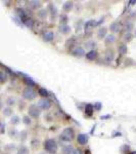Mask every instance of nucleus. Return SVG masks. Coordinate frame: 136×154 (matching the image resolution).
Here are the masks:
<instances>
[{
    "mask_svg": "<svg viewBox=\"0 0 136 154\" xmlns=\"http://www.w3.org/2000/svg\"><path fill=\"white\" fill-rule=\"evenodd\" d=\"M44 149L50 154H55L57 151V144L53 139H48L44 142Z\"/></svg>",
    "mask_w": 136,
    "mask_h": 154,
    "instance_id": "nucleus-1",
    "label": "nucleus"
},
{
    "mask_svg": "<svg viewBox=\"0 0 136 154\" xmlns=\"http://www.w3.org/2000/svg\"><path fill=\"white\" fill-rule=\"evenodd\" d=\"M74 138H75V132H74L73 128H71V127L65 128L61 134V139L65 142H71Z\"/></svg>",
    "mask_w": 136,
    "mask_h": 154,
    "instance_id": "nucleus-2",
    "label": "nucleus"
},
{
    "mask_svg": "<svg viewBox=\"0 0 136 154\" xmlns=\"http://www.w3.org/2000/svg\"><path fill=\"white\" fill-rule=\"evenodd\" d=\"M23 97L27 100H34L35 98L37 97V93L33 89V87H26L23 91Z\"/></svg>",
    "mask_w": 136,
    "mask_h": 154,
    "instance_id": "nucleus-3",
    "label": "nucleus"
},
{
    "mask_svg": "<svg viewBox=\"0 0 136 154\" xmlns=\"http://www.w3.org/2000/svg\"><path fill=\"white\" fill-rule=\"evenodd\" d=\"M38 106L43 110H48L49 108L51 107V101L47 98H43L38 101Z\"/></svg>",
    "mask_w": 136,
    "mask_h": 154,
    "instance_id": "nucleus-4",
    "label": "nucleus"
},
{
    "mask_svg": "<svg viewBox=\"0 0 136 154\" xmlns=\"http://www.w3.org/2000/svg\"><path fill=\"white\" fill-rule=\"evenodd\" d=\"M40 113H41V111H40V109L38 108V105H31L29 107V114L32 117H34V118L39 117V116H40Z\"/></svg>",
    "mask_w": 136,
    "mask_h": 154,
    "instance_id": "nucleus-5",
    "label": "nucleus"
},
{
    "mask_svg": "<svg viewBox=\"0 0 136 154\" xmlns=\"http://www.w3.org/2000/svg\"><path fill=\"white\" fill-rule=\"evenodd\" d=\"M73 54L75 56H77V58H82V56H85V50H84L83 47L78 46L73 50Z\"/></svg>",
    "mask_w": 136,
    "mask_h": 154,
    "instance_id": "nucleus-6",
    "label": "nucleus"
},
{
    "mask_svg": "<svg viewBox=\"0 0 136 154\" xmlns=\"http://www.w3.org/2000/svg\"><path fill=\"white\" fill-rule=\"evenodd\" d=\"M115 59V54L114 51L112 50V49H109V50H107V52H105V60L107 63H111V62H113Z\"/></svg>",
    "mask_w": 136,
    "mask_h": 154,
    "instance_id": "nucleus-7",
    "label": "nucleus"
},
{
    "mask_svg": "<svg viewBox=\"0 0 136 154\" xmlns=\"http://www.w3.org/2000/svg\"><path fill=\"white\" fill-rule=\"evenodd\" d=\"M77 140H78V142H79V144L85 145L86 143H87V141H88V136H87V134H80L77 137Z\"/></svg>",
    "mask_w": 136,
    "mask_h": 154,
    "instance_id": "nucleus-8",
    "label": "nucleus"
},
{
    "mask_svg": "<svg viewBox=\"0 0 136 154\" xmlns=\"http://www.w3.org/2000/svg\"><path fill=\"white\" fill-rule=\"evenodd\" d=\"M53 38H54L53 32L48 31V32H46V33H44V35H43V39H44V41H46V42H50V41H52V40H53Z\"/></svg>",
    "mask_w": 136,
    "mask_h": 154,
    "instance_id": "nucleus-9",
    "label": "nucleus"
},
{
    "mask_svg": "<svg viewBox=\"0 0 136 154\" xmlns=\"http://www.w3.org/2000/svg\"><path fill=\"white\" fill-rule=\"evenodd\" d=\"M74 147L72 145H67V146H63V149H61V153L63 154H72L74 152Z\"/></svg>",
    "mask_w": 136,
    "mask_h": 154,
    "instance_id": "nucleus-10",
    "label": "nucleus"
},
{
    "mask_svg": "<svg viewBox=\"0 0 136 154\" xmlns=\"http://www.w3.org/2000/svg\"><path fill=\"white\" fill-rule=\"evenodd\" d=\"M107 29L105 27L100 28V29L98 30V33H97V36H98V38H99V39H102L103 37L105 38V36H107Z\"/></svg>",
    "mask_w": 136,
    "mask_h": 154,
    "instance_id": "nucleus-11",
    "label": "nucleus"
},
{
    "mask_svg": "<svg viewBox=\"0 0 136 154\" xmlns=\"http://www.w3.org/2000/svg\"><path fill=\"white\" fill-rule=\"evenodd\" d=\"M96 56H97V52L95 50H90L86 54V58H87L88 60H90V61L95 60L96 59Z\"/></svg>",
    "mask_w": 136,
    "mask_h": 154,
    "instance_id": "nucleus-12",
    "label": "nucleus"
},
{
    "mask_svg": "<svg viewBox=\"0 0 136 154\" xmlns=\"http://www.w3.org/2000/svg\"><path fill=\"white\" fill-rule=\"evenodd\" d=\"M48 9H49V11H50V15L52 17L57 15V9H56V7L52 3H50V4L48 5Z\"/></svg>",
    "mask_w": 136,
    "mask_h": 154,
    "instance_id": "nucleus-13",
    "label": "nucleus"
},
{
    "mask_svg": "<svg viewBox=\"0 0 136 154\" xmlns=\"http://www.w3.org/2000/svg\"><path fill=\"white\" fill-rule=\"evenodd\" d=\"M105 43H107V44L114 43V42L116 41V36H115L114 34H109V35H107V36L105 37Z\"/></svg>",
    "mask_w": 136,
    "mask_h": 154,
    "instance_id": "nucleus-14",
    "label": "nucleus"
},
{
    "mask_svg": "<svg viewBox=\"0 0 136 154\" xmlns=\"http://www.w3.org/2000/svg\"><path fill=\"white\" fill-rule=\"evenodd\" d=\"M29 5L31 6L32 8H34V9H37V8H40L42 6V3L40 1H30Z\"/></svg>",
    "mask_w": 136,
    "mask_h": 154,
    "instance_id": "nucleus-15",
    "label": "nucleus"
},
{
    "mask_svg": "<svg viewBox=\"0 0 136 154\" xmlns=\"http://www.w3.org/2000/svg\"><path fill=\"white\" fill-rule=\"evenodd\" d=\"M59 31H61L63 34H68V33H70L71 28L69 27L68 25H61V27H59Z\"/></svg>",
    "mask_w": 136,
    "mask_h": 154,
    "instance_id": "nucleus-16",
    "label": "nucleus"
},
{
    "mask_svg": "<svg viewBox=\"0 0 136 154\" xmlns=\"http://www.w3.org/2000/svg\"><path fill=\"white\" fill-rule=\"evenodd\" d=\"M96 25H97V23L95 22V20H90V21H88V22L85 24V30L87 31V30H89L90 28L94 27V26H96Z\"/></svg>",
    "mask_w": 136,
    "mask_h": 154,
    "instance_id": "nucleus-17",
    "label": "nucleus"
},
{
    "mask_svg": "<svg viewBox=\"0 0 136 154\" xmlns=\"http://www.w3.org/2000/svg\"><path fill=\"white\" fill-rule=\"evenodd\" d=\"M63 10H65V11H71V10H72V8H73V2H71V1L66 2L65 4H63Z\"/></svg>",
    "mask_w": 136,
    "mask_h": 154,
    "instance_id": "nucleus-18",
    "label": "nucleus"
},
{
    "mask_svg": "<svg viewBox=\"0 0 136 154\" xmlns=\"http://www.w3.org/2000/svg\"><path fill=\"white\" fill-rule=\"evenodd\" d=\"M118 50H119V54H126L128 48H127V46L125 45V44H121V45H119V47H118Z\"/></svg>",
    "mask_w": 136,
    "mask_h": 154,
    "instance_id": "nucleus-19",
    "label": "nucleus"
},
{
    "mask_svg": "<svg viewBox=\"0 0 136 154\" xmlns=\"http://www.w3.org/2000/svg\"><path fill=\"white\" fill-rule=\"evenodd\" d=\"M109 28H111V30H112L113 32H118L120 30V26H119V23H112L111 24V26H109Z\"/></svg>",
    "mask_w": 136,
    "mask_h": 154,
    "instance_id": "nucleus-20",
    "label": "nucleus"
},
{
    "mask_svg": "<svg viewBox=\"0 0 136 154\" xmlns=\"http://www.w3.org/2000/svg\"><path fill=\"white\" fill-rule=\"evenodd\" d=\"M39 95H41V97H43V98H47V97H48V91H46V89H45V88H39Z\"/></svg>",
    "mask_w": 136,
    "mask_h": 154,
    "instance_id": "nucleus-21",
    "label": "nucleus"
},
{
    "mask_svg": "<svg viewBox=\"0 0 136 154\" xmlns=\"http://www.w3.org/2000/svg\"><path fill=\"white\" fill-rule=\"evenodd\" d=\"M86 114L87 115H92V113H93V106L92 105H90V104H88L87 106H86Z\"/></svg>",
    "mask_w": 136,
    "mask_h": 154,
    "instance_id": "nucleus-22",
    "label": "nucleus"
},
{
    "mask_svg": "<svg viewBox=\"0 0 136 154\" xmlns=\"http://www.w3.org/2000/svg\"><path fill=\"white\" fill-rule=\"evenodd\" d=\"M19 154H29V149L26 146H22L19 149Z\"/></svg>",
    "mask_w": 136,
    "mask_h": 154,
    "instance_id": "nucleus-23",
    "label": "nucleus"
},
{
    "mask_svg": "<svg viewBox=\"0 0 136 154\" xmlns=\"http://www.w3.org/2000/svg\"><path fill=\"white\" fill-rule=\"evenodd\" d=\"M124 29L126 30V31L130 32L132 29H133V23H131V22L126 23V24H125V26H124Z\"/></svg>",
    "mask_w": 136,
    "mask_h": 154,
    "instance_id": "nucleus-24",
    "label": "nucleus"
},
{
    "mask_svg": "<svg viewBox=\"0 0 136 154\" xmlns=\"http://www.w3.org/2000/svg\"><path fill=\"white\" fill-rule=\"evenodd\" d=\"M47 12H48V11H47L46 9H41L40 11L38 12V15L41 17V19H45V17H47Z\"/></svg>",
    "mask_w": 136,
    "mask_h": 154,
    "instance_id": "nucleus-25",
    "label": "nucleus"
},
{
    "mask_svg": "<svg viewBox=\"0 0 136 154\" xmlns=\"http://www.w3.org/2000/svg\"><path fill=\"white\" fill-rule=\"evenodd\" d=\"M24 79H25V82L27 83V84L30 86V87H32L33 85H35V82H34L33 80H32L31 78H29V77H25Z\"/></svg>",
    "mask_w": 136,
    "mask_h": 154,
    "instance_id": "nucleus-26",
    "label": "nucleus"
},
{
    "mask_svg": "<svg viewBox=\"0 0 136 154\" xmlns=\"http://www.w3.org/2000/svg\"><path fill=\"white\" fill-rule=\"evenodd\" d=\"M132 38H133V35H132L130 32H127L126 34L124 35V39L126 40V41H131Z\"/></svg>",
    "mask_w": 136,
    "mask_h": 154,
    "instance_id": "nucleus-27",
    "label": "nucleus"
},
{
    "mask_svg": "<svg viewBox=\"0 0 136 154\" xmlns=\"http://www.w3.org/2000/svg\"><path fill=\"white\" fill-rule=\"evenodd\" d=\"M68 17H67V15H61V23L63 25H67V22H68Z\"/></svg>",
    "mask_w": 136,
    "mask_h": 154,
    "instance_id": "nucleus-28",
    "label": "nucleus"
},
{
    "mask_svg": "<svg viewBox=\"0 0 136 154\" xmlns=\"http://www.w3.org/2000/svg\"><path fill=\"white\" fill-rule=\"evenodd\" d=\"M6 78H7V77H6V75H5L2 71H0V82H1V83L5 82V81H6Z\"/></svg>",
    "mask_w": 136,
    "mask_h": 154,
    "instance_id": "nucleus-29",
    "label": "nucleus"
},
{
    "mask_svg": "<svg viewBox=\"0 0 136 154\" xmlns=\"http://www.w3.org/2000/svg\"><path fill=\"white\" fill-rule=\"evenodd\" d=\"M23 121L25 122V124H27V125L31 124V119H30L29 116H25L24 119H23Z\"/></svg>",
    "mask_w": 136,
    "mask_h": 154,
    "instance_id": "nucleus-30",
    "label": "nucleus"
},
{
    "mask_svg": "<svg viewBox=\"0 0 136 154\" xmlns=\"http://www.w3.org/2000/svg\"><path fill=\"white\" fill-rule=\"evenodd\" d=\"M86 46H87V47L95 46V42H93V41H88V42H86Z\"/></svg>",
    "mask_w": 136,
    "mask_h": 154,
    "instance_id": "nucleus-31",
    "label": "nucleus"
},
{
    "mask_svg": "<svg viewBox=\"0 0 136 154\" xmlns=\"http://www.w3.org/2000/svg\"><path fill=\"white\" fill-rule=\"evenodd\" d=\"M19 117L17 116H15V117L11 119V123H13V124H17V123H19Z\"/></svg>",
    "mask_w": 136,
    "mask_h": 154,
    "instance_id": "nucleus-32",
    "label": "nucleus"
},
{
    "mask_svg": "<svg viewBox=\"0 0 136 154\" xmlns=\"http://www.w3.org/2000/svg\"><path fill=\"white\" fill-rule=\"evenodd\" d=\"M94 108H95V110H100V108H101V104L100 103H96L94 105Z\"/></svg>",
    "mask_w": 136,
    "mask_h": 154,
    "instance_id": "nucleus-33",
    "label": "nucleus"
},
{
    "mask_svg": "<svg viewBox=\"0 0 136 154\" xmlns=\"http://www.w3.org/2000/svg\"><path fill=\"white\" fill-rule=\"evenodd\" d=\"M4 114L5 115H10V114H11V110H10L9 108L5 109V110H4Z\"/></svg>",
    "mask_w": 136,
    "mask_h": 154,
    "instance_id": "nucleus-34",
    "label": "nucleus"
},
{
    "mask_svg": "<svg viewBox=\"0 0 136 154\" xmlns=\"http://www.w3.org/2000/svg\"><path fill=\"white\" fill-rule=\"evenodd\" d=\"M72 154H82V152L80 150H74V152Z\"/></svg>",
    "mask_w": 136,
    "mask_h": 154,
    "instance_id": "nucleus-35",
    "label": "nucleus"
},
{
    "mask_svg": "<svg viewBox=\"0 0 136 154\" xmlns=\"http://www.w3.org/2000/svg\"><path fill=\"white\" fill-rule=\"evenodd\" d=\"M33 143H37V141H34V142H33ZM37 146H39V144H35V145H34V147H35V148H36Z\"/></svg>",
    "mask_w": 136,
    "mask_h": 154,
    "instance_id": "nucleus-36",
    "label": "nucleus"
},
{
    "mask_svg": "<svg viewBox=\"0 0 136 154\" xmlns=\"http://www.w3.org/2000/svg\"><path fill=\"white\" fill-rule=\"evenodd\" d=\"M135 35H136V32H135Z\"/></svg>",
    "mask_w": 136,
    "mask_h": 154,
    "instance_id": "nucleus-37",
    "label": "nucleus"
}]
</instances>
